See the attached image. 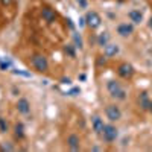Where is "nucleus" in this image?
<instances>
[{
  "label": "nucleus",
  "instance_id": "obj_1",
  "mask_svg": "<svg viewBox=\"0 0 152 152\" xmlns=\"http://www.w3.org/2000/svg\"><path fill=\"white\" fill-rule=\"evenodd\" d=\"M24 37L37 49L53 50L67 38V23L47 2L34 0L24 14Z\"/></svg>",
  "mask_w": 152,
  "mask_h": 152
},
{
  "label": "nucleus",
  "instance_id": "obj_2",
  "mask_svg": "<svg viewBox=\"0 0 152 152\" xmlns=\"http://www.w3.org/2000/svg\"><path fill=\"white\" fill-rule=\"evenodd\" d=\"M18 14V0H0V31L6 29Z\"/></svg>",
  "mask_w": 152,
  "mask_h": 152
},
{
  "label": "nucleus",
  "instance_id": "obj_3",
  "mask_svg": "<svg viewBox=\"0 0 152 152\" xmlns=\"http://www.w3.org/2000/svg\"><path fill=\"white\" fill-rule=\"evenodd\" d=\"M29 66L38 73H47L50 69L49 61L43 53H32L31 59H29Z\"/></svg>",
  "mask_w": 152,
  "mask_h": 152
},
{
  "label": "nucleus",
  "instance_id": "obj_4",
  "mask_svg": "<svg viewBox=\"0 0 152 152\" xmlns=\"http://www.w3.org/2000/svg\"><path fill=\"white\" fill-rule=\"evenodd\" d=\"M107 90L110 91V94H111L113 97H116V99H119V100H125V99H126L125 88H123L119 82H116V81H108V82H107Z\"/></svg>",
  "mask_w": 152,
  "mask_h": 152
},
{
  "label": "nucleus",
  "instance_id": "obj_5",
  "mask_svg": "<svg viewBox=\"0 0 152 152\" xmlns=\"http://www.w3.org/2000/svg\"><path fill=\"white\" fill-rule=\"evenodd\" d=\"M105 114H107V119H110L111 122H117L122 117V111L117 105H108L105 108Z\"/></svg>",
  "mask_w": 152,
  "mask_h": 152
},
{
  "label": "nucleus",
  "instance_id": "obj_6",
  "mask_svg": "<svg viewBox=\"0 0 152 152\" xmlns=\"http://www.w3.org/2000/svg\"><path fill=\"white\" fill-rule=\"evenodd\" d=\"M102 137L105 138V142H108V143L114 142L117 138V128H116V126H113V125H105Z\"/></svg>",
  "mask_w": 152,
  "mask_h": 152
},
{
  "label": "nucleus",
  "instance_id": "obj_7",
  "mask_svg": "<svg viewBox=\"0 0 152 152\" xmlns=\"http://www.w3.org/2000/svg\"><path fill=\"white\" fill-rule=\"evenodd\" d=\"M117 73H119L120 78H123V79H131L132 75H134V69H132L131 64H128V62H123V64L119 66Z\"/></svg>",
  "mask_w": 152,
  "mask_h": 152
},
{
  "label": "nucleus",
  "instance_id": "obj_8",
  "mask_svg": "<svg viewBox=\"0 0 152 152\" xmlns=\"http://www.w3.org/2000/svg\"><path fill=\"white\" fill-rule=\"evenodd\" d=\"M100 21H102V18H100V15L97 14L96 11L87 12V23H88V26H90L91 29L99 28V26H100Z\"/></svg>",
  "mask_w": 152,
  "mask_h": 152
},
{
  "label": "nucleus",
  "instance_id": "obj_9",
  "mask_svg": "<svg viewBox=\"0 0 152 152\" xmlns=\"http://www.w3.org/2000/svg\"><path fill=\"white\" fill-rule=\"evenodd\" d=\"M66 145L70 151H79L81 149V140H79V135L76 134H69L67 135V140Z\"/></svg>",
  "mask_w": 152,
  "mask_h": 152
},
{
  "label": "nucleus",
  "instance_id": "obj_10",
  "mask_svg": "<svg viewBox=\"0 0 152 152\" xmlns=\"http://www.w3.org/2000/svg\"><path fill=\"white\" fill-rule=\"evenodd\" d=\"M134 32V26L131 23H120L117 26V34L120 37H129Z\"/></svg>",
  "mask_w": 152,
  "mask_h": 152
},
{
  "label": "nucleus",
  "instance_id": "obj_11",
  "mask_svg": "<svg viewBox=\"0 0 152 152\" xmlns=\"http://www.w3.org/2000/svg\"><path fill=\"white\" fill-rule=\"evenodd\" d=\"M17 110L18 113L21 114H29L31 113V104H29V100L26 97H21L17 100Z\"/></svg>",
  "mask_w": 152,
  "mask_h": 152
},
{
  "label": "nucleus",
  "instance_id": "obj_12",
  "mask_svg": "<svg viewBox=\"0 0 152 152\" xmlns=\"http://www.w3.org/2000/svg\"><path fill=\"white\" fill-rule=\"evenodd\" d=\"M91 125H93V129H94V132H96V134H99V135H102L104 128H105V123H104V120L100 119V117H97V116H94V117L91 119Z\"/></svg>",
  "mask_w": 152,
  "mask_h": 152
},
{
  "label": "nucleus",
  "instance_id": "obj_13",
  "mask_svg": "<svg viewBox=\"0 0 152 152\" xmlns=\"http://www.w3.org/2000/svg\"><path fill=\"white\" fill-rule=\"evenodd\" d=\"M128 17L129 20L134 23V24H140L143 21V14H142V11H138V9H132L128 12Z\"/></svg>",
  "mask_w": 152,
  "mask_h": 152
},
{
  "label": "nucleus",
  "instance_id": "obj_14",
  "mask_svg": "<svg viewBox=\"0 0 152 152\" xmlns=\"http://www.w3.org/2000/svg\"><path fill=\"white\" fill-rule=\"evenodd\" d=\"M138 104H140V107H142L143 110H148V108H149V104H151L149 94L143 91V93L140 94V97H138Z\"/></svg>",
  "mask_w": 152,
  "mask_h": 152
},
{
  "label": "nucleus",
  "instance_id": "obj_15",
  "mask_svg": "<svg viewBox=\"0 0 152 152\" xmlns=\"http://www.w3.org/2000/svg\"><path fill=\"white\" fill-rule=\"evenodd\" d=\"M119 52V47L116 44H105V55L107 56H114Z\"/></svg>",
  "mask_w": 152,
  "mask_h": 152
},
{
  "label": "nucleus",
  "instance_id": "obj_16",
  "mask_svg": "<svg viewBox=\"0 0 152 152\" xmlns=\"http://www.w3.org/2000/svg\"><path fill=\"white\" fill-rule=\"evenodd\" d=\"M15 135H17V137H20V138H21V137L24 135V132H23V126H21V123H17V125H15Z\"/></svg>",
  "mask_w": 152,
  "mask_h": 152
},
{
  "label": "nucleus",
  "instance_id": "obj_17",
  "mask_svg": "<svg viewBox=\"0 0 152 152\" xmlns=\"http://www.w3.org/2000/svg\"><path fill=\"white\" fill-rule=\"evenodd\" d=\"M8 129V125L5 123V120L2 119V117H0V131H2V132H5Z\"/></svg>",
  "mask_w": 152,
  "mask_h": 152
},
{
  "label": "nucleus",
  "instance_id": "obj_18",
  "mask_svg": "<svg viewBox=\"0 0 152 152\" xmlns=\"http://www.w3.org/2000/svg\"><path fill=\"white\" fill-rule=\"evenodd\" d=\"M148 111H151V114H152V100H151V104H149V108H148Z\"/></svg>",
  "mask_w": 152,
  "mask_h": 152
},
{
  "label": "nucleus",
  "instance_id": "obj_19",
  "mask_svg": "<svg viewBox=\"0 0 152 152\" xmlns=\"http://www.w3.org/2000/svg\"><path fill=\"white\" fill-rule=\"evenodd\" d=\"M149 28L152 29V17H151V20H149Z\"/></svg>",
  "mask_w": 152,
  "mask_h": 152
},
{
  "label": "nucleus",
  "instance_id": "obj_20",
  "mask_svg": "<svg viewBox=\"0 0 152 152\" xmlns=\"http://www.w3.org/2000/svg\"><path fill=\"white\" fill-rule=\"evenodd\" d=\"M148 3H149V6L152 8V0H148Z\"/></svg>",
  "mask_w": 152,
  "mask_h": 152
},
{
  "label": "nucleus",
  "instance_id": "obj_21",
  "mask_svg": "<svg viewBox=\"0 0 152 152\" xmlns=\"http://www.w3.org/2000/svg\"><path fill=\"white\" fill-rule=\"evenodd\" d=\"M119 2H125V0H119Z\"/></svg>",
  "mask_w": 152,
  "mask_h": 152
}]
</instances>
